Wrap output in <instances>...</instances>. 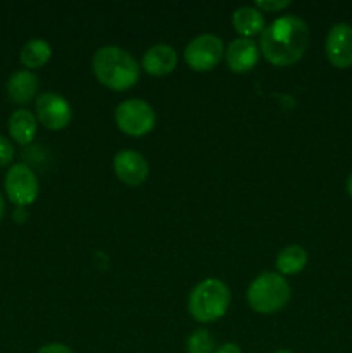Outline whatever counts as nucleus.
<instances>
[{
    "label": "nucleus",
    "instance_id": "f257e3e1",
    "mask_svg": "<svg viewBox=\"0 0 352 353\" xmlns=\"http://www.w3.org/2000/svg\"><path fill=\"white\" fill-rule=\"evenodd\" d=\"M259 45L269 64L293 65L309 47V26L297 16H282L264 28Z\"/></svg>",
    "mask_w": 352,
    "mask_h": 353
},
{
    "label": "nucleus",
    "instance_id": "f03ea898",
    "mask_svg": "<svg viewBox=\"0 0 352 353\" xmlns=\"http://www.w3.org/2000/svg\"><path fill=\"white\" fill-rule=\"evenodd\" d=\"M92 69L97 79L114 92L130 90L140 79V68L133 55L114 45H107L95 52Z\"/></svg>",
    "mask_w": 352,
    "mask_h": 353
},
{
    "label": "nucleus",
    "instance_id": "7ed1b4c3",
    "mask_svg": "<svg viewBox=\"0 0 352 353\" xmlns=\"http://www.w3.org/2000/svg\"><path fill=\"white\" fill-rule=\"evenodd\" d=\"M230 288L219 279H204L188 296V312L199 323H214L230 309Z\"/></svg>",
    "mask_w": 352,
    "mask_h": 353
},
{
    "label": "nucleus",
    "instance_id": "20e7f679",
    "mask_svg": "<svg viewBox=\"0 0 352 353\" xmlns=\"http://www.w3.org/2000/svg\"><path fill=\"white\" fill-rule=\"evenodd\" d=\"M248 305L259 314H273L290 302V286L278 272H261L247 292Z\"/></svg>",
    "mask_w": 352,
    "mask_h": 353
},
{
    "label": "nucleus",
    "instance_id": "39448f33",
    "mask_svg": "<svg viewBox=\"0 0 352 353\" xmlns=\"http://www.w3.org/2000/svg\"><path fill=\"white\" fill-rule=\"evenodd\" d=\"M116 126L130 137H144L155 124L154 109L141 99H130L116 107Z\"/></svg>",
    "mask_w": 352,
    "mask_h": 353
},
{
    "label": "nucleus",
    "instance_id": "423d86ee",
    "mask_svg": "<svg viewBox=\"0 0 352 353\" xmlns=\"http://www.w3.org/2000/svg\"><path fill=\"white\" fill-rule=\"evenodd\" d=\"M185 62L193 71L206 72L216 68L224 55L223 40L216 34H200L185 47Z\"/></svg>",
    "mask_w": 352,
    "mask_h": 353
},
{
    "label": "nucleus",
    "instance_id": "0eeeda50",
    "mask_svg": "<svg viewBox=\"0 0 352 353\" xmlns=\"http://www.w3.org/2000/svg\"><path fill=\"white\" fill-rule=\"evenodd\" d=\"M3 185L10 202L19 207L31 205L38 196L37 174L24 164L10 165Z\"/></svg>",
    "mask_w": 352,
    "mask_h": 353
},
{
    "label": "nucleus",
    "instance_id": "6e6552de",
    "mask_svg": "<svg viewBox=\"0 0 352 353\" xmlns=\"http://www.w3.org/2000/svg\"><path fill=\"white\" fill-rule=\"evenodd\" d=\"M37 119L48 130H62L71 123L72 110L68 100L54 92L41 93L35 102Z\"/></svg>",
    "mask_w": 352,
    "mask_h": 353
},
{
    "label": "nucleus",
    "instance_id": "1a4fd4ad",
    "mask_svg": "<svg viewBox=\"0 0 352 353\" xmlns=\"http://www.w3.org/2000/svg\"><path fill=\"white\" fill-rule=\"evenodd\" d=\"M326 57L331 65L347 69L352 65V26L347 23H337L330 28L324 43Z\"/></svg>",
    "mask_w": 352,
    "mask_h": 353
},
{
    "label": "nucleus",
    "instance_id": "9d476101",
    "mask_svg": "<svg viewBox=\"0 0 352 353\" xmlns=\"http://www.w3.org/2000/svg\"><path fill=\"white\" fill-rule=\"evenodd\" d=\"M114 172L128 186L144 185L148 176V162L135 150H121L114 157Z\"/></svg>",
    "mask_w": 352,
    "mask_h": 353
},
{
    "label": "nucleus",
    "instance_id": "9b49d317",
    "mask_svg": "<svg viewBox=\"0 0 352 353\" xmlns=\"http://www.w3.org/2000/svg\"><path fill=\"white\" fill-rule=\"evenodd\" d=\"M226 64L233 72H247L259 61V47L251 38H237L226 48Z\"/></svg>",
    "mask_w": 352,
    "mask_h": 353
},
{
    "label": "nucleus",
    "instance_id": "f8f14e48",
    "mask_svg": "<svg viewBox=\"0 0 352 353\" xmlns=\"http://www.w3.org/2000/svg\"><path fill=\"white\" fill-rule=\"evenodd\" d=\"M178 64V55L171 45L157 43L148 48L141 59V68L150 76H166L173 72Z\"/></svg>",
    "mask_w": 352,
    "mask_h": 353
},
{
    "label": "nucleus",
    "instance_id": "ddd939ff",
    "mask_svg": "<svg viewBox=\"0 0 352 353\" xmlns=\"http://www.w3.org/2000/svg\"><path fill=\"white\" fill-rule=\"evenodd\" d=\"M38 92V78L31 71H17L7 81V95L16 103H28Z\"/></svg>",
    "mask_w": 352,
    "mask_h": 353
},
{
    "label": "nucleus",
    "instance_id": "4468645a",
    "mask_svg": "<svg viewBox=\"0 0 352 353\" xmlns=\"http://www.w3.org/2000/svg\"><path fill=\"white\" fill-rule=\"evenodd\" d=\"M231 23L242 38H251L262 33L266 28L264 16L255 7H238L231 16Z\"/></svg>",
    "mask_w": 352,
    "mask_h": 353
},
{
    "label": "nucleus",
    "instance_id": "2eb2a0df",
    "mask_svg": "<svg viewBox=\"0 0 352 353\" xmlns=\"http://www.w3.org/2000/svg\"><path fill=\"white\" fill-rule=\"evenodd\" d=\"M9 133L19 145H30L37 134V116L26 109L16 110L9 117Z\"/></svg>",
    "mask_w": 352,
    "mask_h": 353
},
{
    "label": "nucleus",
    "instance_id": "dca6fc26",
    "mask_svg": "<svg viewBox=\"0 0 352 353\" xmlns=\"http://www.w3.org/2000/svg\"><path fill=\"white\" fill-rule=\"evenodd\" d=\"M52 57V47L43 38H33L21 48V64L28 69H38L47 64Z\"/></svg>",
    "mask_w": 352,
    "mask_h": 353
},
{
    "label": "nucleus",
    "instance_id": "f3484780",
    "mask_svg": "<svg viewBox=\"0 0 352 353\" xmlns=\"http://www.w3.org/2000/svg\"><path fill=\"white\" fill-rule=\"evenodd\" d=\"M307 265V252L300 245H289L276 257V269L282 276L299 274Z\"/></svg>",
    "mask_w": 352,
    "mask_h": 353
},
{
    "label": "nucleus",
    "instance_id": "a211bd4d",
    "mask_svg": "<svg viewBox=\"0 0 352 353\" xmlns=\"http://www.w3.org/2000/svg\"><path fill=\"white\" fill-rule=\"evenodd\" d=\"M186 352L188 353H216L214 340L206 330H197L186 340Z\"/></svg>",
    "mask_w": 352,
    "mask_h": 353
},
{
    "label": "nucleus",
    "instance_id": "6ab92c4d",
    "mask_svg": "<svg viewBox=\"0 0 352 353\" xmlns=\"http://www.w3.org/2000/svg\"><path fill=\"white\" fill-rule=\"evenodd\" d=\"M14 147L3 134H0V168H6L12 162Z\"/></svg>",
    "mask_w": 352,
    "mask_h": 353
},
{
    "label": "nucleus",
    "instance_id": "aec40b11",
    "mask_svg": "<svg viewBox=\"0 0 352 353\" xmlns=\"http://www.w3.org/2000/svg\"><path fill=\"white\" fill-rule=\"evenodd\" d=\"M290 6V0H255V7L266 12H278Z\"/></svg>",
    "mask_w": 352,
    "mask_h": 353
},
{
    "label": "nucleus",
    "instance_id": "412c9836",
    "mask_svg": "<svg viewBox=\"0 0 352 353\" xmlns=\"http://www.w3.org/2000/svg\"><path fill=\"white\" fill-rule=\"evenodd\" d=\"M37 353H75V352L62 343H48L45 345V347H41Z\"/></svg>",
    "mask_w": 352,
    "mask_h": 353
},
{
    "label": "nucleus",
    "instance_id": "4be33fe9",
    "mask_svg": "<svg viewBox=\"0 0 352 353\" xmlns=\"http://www.w3.org/2000/svg\"><path fill=\"white\" fill-rule=\"evenodd\" d=\"M216 353H244V352H242V348L238 347V345L224 343V345H221L219 348H217Z\"/></svg>",
    "mask_w": 352,
    "mask_h": 353
},
{
    "label": "nucleus",
    "instance_id": "5701e85b",
    "mask_svg": "<svg viewBox=\"0 0 352 353\" xmlns=\"http://www.w3.org/2000/svg\"><path fill=\"white\" fill-rule=\"evenodd\" d=\"M345 186H347V193H349V196H351V200H352V172H351V174H349Z\"/></svg>",
    "mask_w": 352,
    "mask_h": 353
},
{
    "label": "nucleus",
    "instance_id": "b1692460",
    "mask_svg": "<svg viewBox=\"0 0 352 353\" xmlns=\"http://www.w3.org/2000/svg\"><path fill=\"white\" fill-rule=\"evenodd\" d=\"M3 212H6V203H3V196L2 193H0V221H2Z\"/></svg>",
    "mask_w": 352,
    "mask_h": 353
},
{
    "label": "nucleus",
    "instance_id": "393cba45",
    "mask_svg": "<svg viewBox=\"0 0 352 353\" xmlns=\"http://www.w3.org/2000/svg\"><path fill=\"white\" fill-rule=\"evenodd\" d=\"M275 353H293L292 350H278V352H275Z\"/></svg>",
    "mask_w": 352,
    "mask_h": 353
}]
</instances>
